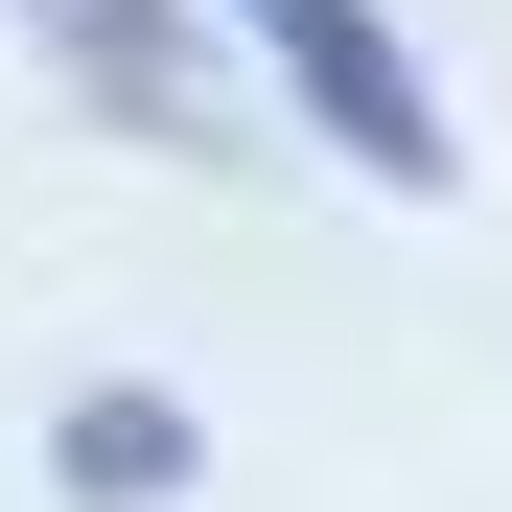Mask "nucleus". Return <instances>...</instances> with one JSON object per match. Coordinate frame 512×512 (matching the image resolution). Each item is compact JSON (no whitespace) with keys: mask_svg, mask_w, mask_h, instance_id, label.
<instances>
[{"mask_svg":"<svg viewBox=\"0 0 512 512\" xmlns=\"http://www.w3.org/2000/svg\"><path fill=\"white\" fill-rule=\"evenodd\" d=\"M187 466H210V419L163 396V373H70V396H47V489H70V512H163Z\"/></svg>","mask_w":512,"mask_h":512,"instance_id":"nucleus-3","label":"nucleus"},{"mask_svg":"<svg viewBox=\"0 0 512 512\" xmlns=\"http://www.w3.org/2000/svg\"><path fill=\"white\" fill-rule=\"evenodd\" d=\"M47 47V94H94L117 140H233V24L210 0H0Z\"/></svg>","mask_w":512,"mask_h":512,"instance_id":"nucleus-2","label":"nucleus"},{"mask_svg":"<svg viewBox=\"0 0 512 512\" xmlns=\"http://www.w3.org/2000/svg\"><path fill=\"white\" fill-rule=\"evenodd\" d=\"M210 24H233V94H303L396 210H466V117H443V70H419L396 0H210Z\"/></svg>","mask_w":512,"mask_h":512,"instance_id":"nucleus-1","label":"nucleus"}]
</instances>
